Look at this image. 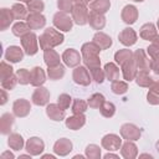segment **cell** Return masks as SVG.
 Masks as SVG:
<instances>
[{"label":"cell","mask_w":159,"mask_h":159,"mask_svg":"<svg viewBox=\"0 0 159 159\" xmlns=\"http://www.w3.org/2000/svg\"><path fill=\"white\" fill-rule=\"evenodd\" d=\"M63 40H65V37H63L62 32H60L55 27H47L43 30V32L39 37L40 48L43 51L48 50V48H53V47L61 45L63 42Z\"/></svg>","instance_id":"6da1fadb"},{"label":"cell","mask_w":159,"mask_h":159,"mask_svg":"<svg viewBox=\"0 0 159 159\" xmlns=\"http://www.w3.org/2000/svg\"><path fill=\"white\" fill-rule=\"evenodd\" d=\"M53 26L58 30V31H70L72 30L73 26V20L72 17H70V15L67 12L63 11H58L53 15Z\"/></svg>","instance_id":"7a4b0ae2"},{"label":"cell","mask_w":159,"mask_h":159,"mask_svg":"<svg viewBox=\"0 0 159 159\" xmlns=\"http://www.w3.org/2000/svg\"><path fill=\"white\" fill-rule=\"evenodd\" d=\"M37 43H39L37 36L31 31L21 37V46H22L25 53L29 55V56H34L39 51V45Z\"/></svg>","instance_id":"3957f363"},{"label":"cell","mask_w":159,"mask_h":159,"mask_svg":"<svg viewBox=\"0 0 159 159\" xmlns=\"http://www.w3.org/2000/svg\"><path fill=\"white\" fill-rule=\"evenodd\" d=\"M88 7L86 5H80V4H75L71 11V17L73 20L75 24L77 25H86L88 22Z\"/></svg>","instance_id":"277c9868"},{"label":"cell","mask_w":159,"mask_h":159,"mask_svg":"<svg viewBox=\"0 0 159 159\" xmlns=\"http://www.w3.org/2000/svg\"><path fill=\"white\" fill-rule=\"evenodd\" d=\"M72 78L75 81V83L80 84V86H88L92 81L91 73L88 71L87 67L84 66H77L75 67L73 72H72Z\"/></svg>","instance_id":"5b68a950"},{"label":"cell","mask_w":159,"mask_h":159,"mask_svg":"<svg viewBox=\"0 0 159 159\" xmlns=\"http://www.w3.org/2000/svg\"><path fill=\"white\" fill-rule=\"evenodd\" d=\"M119 133L125 140H138L140 138V129L133 123H124L120 127Z\"/></svg>","instance_id":"8992f818"},{"label":"cell","mask_w":159,"mask_h":159,"mask_svg":"<svg viewBox=\"0 0 159 159\" xmlns=\"http://www.w3.org/2000/svg\"><path fill=\"white\" fill-rule=\"evenodd\" d=\"M102 147L109 152H116V150H119L120 147H122V137L117 135V134H106L103 138H102V142H101Z\"/></svg>","instance_id":"52a82bcc"},{"label":"cell","mask_w":159,"mask_h":159,"mask_svg":"<svg viewBox=\"0 0 159 159\" xmlns=\"http://www.w3.org/2000/svg\"><path fill=\"white\" fill-rule=\"evenodd\" d=\"M62 61L68 67H77L80 66V62L82 61V55L75 48H67L62 53Z\"/></svg>","instance_id":"ba28073f"},{"label":"cell","mask_w":159,"mask_h":159,"mask_svg":"<svg viewBox=\"0 0 159 159\" xmlns=\"http://www.w3.org/2000/svg\"><path fill=\"white\" fill-rule=\"evenodd\" d=\"M25 148L27 150L29 154H31L32 157L35 155H40L43 149H45V143L41 138L39 137H31L26 143H25Z\"/></svg>","instance_id":"9c48e42d"},{"label":"cell","mask_w":159,"mask_h":159,"mask_svg":"<svg viewBox=\"0 0 159 159\" xmlns=\"http://www.w3.org/2000/svg\"><path fill=\"white\" fill-rule=\"evenodd\" d=\"M30 111H31V104L25 98H19L12 104V113L16 117L24 118L30 113Z\"/></svg>","instance_id":"30bf717a"},{"label":"cell","mask_w":159,"mask_h":159,"mask_svg":"<svg viewBox=\"0 0 159 159\" xmlns=\"http://www.w3.org/2000/svg\"><path fill=\"white\" fill-rule=\"evenodd\" d=\"M31 101L36 106H46L50 101V92L47 88L40 86L36 87V89L34 91L32 96H31Z\"/></svg>","instance_id":"8fae6325"},{"label":"cell","mask_w":159,"mask_h":159,"mask_svg":"<svg viewBox=\"0 0 159 159\" xmlns=\"http://www.w3.org/2000/svg\"><path fill=\"white\" fill-rule=\"evenodd\" d=\"M133 58H134V62H135L138 70H148V71H150V57L148 56V53L143 48L137 50L133 53Z\"/></svg>","instance_id":"7c38bea8"},{"label":"cell","mask_w":159,"mask_h":159,"mask_svg":"<svg viewBox=\"0 0 159 159\" xmlns=\"http://www.w3.org/2000/svg\"><path fill=\"white\" fill-rule=\"evenodd\" d=\"M24 53H25V51H24L22 47L12 45V46H9V47L6 48L4 56H5V60H6L7 62L16 63V62H20V61L24 58Z\"/></svg>","instance_id":"4fadbf2b"},{"label":"cell","mask_w":159,"mask_h":159,"mask_svg":"<svg viewBox=\"0 0 159 159\" xmlns=\"http://www.w3.org/2000/svg\"><path fill=\"white\" fill-rule=\"evenodd\" d=\"M137 39H138V36H137V32L132 29V27H125V29H123L120 32H119V35H118V40H119V42L122 43V45H124V46H133L135 42H137Z\"/></svg>","instance_id":"5bb4252c"},{"label":"cell","mask_w":159,"mask_h":159,"mask_svg":"<svg viewBox=\"0 0 159 159\" xmlns=\"http://www.w3.org/2000/svg\"><path fill=\"white\" fill-rule=\"evenodd\" d=\"M26 22L31 30H39L46 25V17L41 12H30L26 17Z\"/></svg>","instance_id":"9a60e30c"},{"label":"cell","mask_w":159,"mask_h":159,"mask_svg":"<svg viewBox=\"0 0 159 159\" xmlns=\"http://www.w3.org/2000/svg\"><path fill=\"white\" fill-rule=\"evenodd\" d=\"M99 46L96 45L93 41L92 42H86L82 45L81 47V55H82V60H89V58H96L99 57Z\"/></svg>","instance_id":"2e32d148"},{"label":"cell","mask_w":159,"mask_h":159,"mask_svg":"<svg viewBox=\"0 0 159 159\" xmlns=\"http://www.w3.org/2000/svg\"><path fill=\"white\" fill-rule=\"evenodd\" d=\"M122 67V75H123V78L127 81V82H130L133 80H135V76H137V72H138V67L134 62V58L129 60L128 62H125Z\"/></svg>","instance_id":"e0dca14e"},{"label":"cell","mask_w":159,"mask_h":159,"mask_svg":"<svg viewBox=\"0 0 159 159\" xmlns=\"http://www.w3.org/2000/svg\"><path fill=\"white\" fill-rule=\"evenodd\" d=\"M71 150H72V143L67 138H61V139L56 140L53 144V152H55V154H57L60 157L67 155Z\"/></svg>","instance_id":"ac0fdd59"},{"label":"cell","mask_w":159,"mask_h":159,"mask_svg":"<svg viewBox=\"0 0 159 159\" xmlns=\"http://www.w3.org/2000/svg\"><path fill=\"white\" fill-rule=\"evenodd\" d=\"M120 17L125 24L132 25L138 19V9L134 5H125L120 12Z\"/></svg>","instance_id":"d6986e66"},{"label":"cell","mask_w":159,"mask_h":159,"mask_svg":"<svg viewBox=\"0 0 159 159\" xmlns=\"http://www.w3.org/2000/svg\"><path fill=\"white\" fill-rule=\"evenodd\" d=\"M46 116L56 122L65 119V109H62L57 103H50L46 107Z\"/></svg>","instance_id":"ffe728a7"},{"label":"cell","mask_w":159,"mask_h":159,"mask_svg":"<svg viewBox=\"0 0 159 159\" xmlns=\"http://www.w3.org/2000/svg\"><path fill=\"white\" fill-rule=\"evenodd\" d=\"M88 24L93 30H102L106 26L104 14H99V12H96V11H89Z\"/></svg>","instance_id":"44dd1931"},{"label":"cell","mask_w":159,"mask_h":159,"mask_svg":"<svg viewBox=\"0 0 159 159\" xmlns=\"http://www.w3.org/2000/svg\"><path fill=\"white\" fill-rule=\"evenodd\" d=\"M45 81H46V73H45V71L41 67H39V66L34 67L31 70L30 84L34 86V87H40V86H42L45 83Z\"/></svg>","instance_id":"7402d4cb"},{"label":"cell","mask_w":159,"mask_h":159,"mask_svg":"<svg viewBox=\"0 0 159 159\" xmlns=\"http://www.w3.org/2000/svg\"><path fill=\"white\" fill-rule=\"evenodd\" d=\"M84 124H86L84 113H77V114L73 113V116H71L66 119V127L72 130H77L80 128H82Z\"/></svg>","instance_id":"603a6c76"},{"label":"cell","mask_w":159,"mask_h":159,"mask_svg":"<svg viewBox=\"0 0 159 159\" xmlns=\"http://www.w3.org/2000/svg\"><path fill=\"white\" fill-rule=\"evenodd\" d=\"M139 36L143 39V40H147V41H152L155 36H158V30L155 27L154 24L152 22H147L144 24L140 30H139Z\"/></svg>","instance_id":"cb8c5ba5"},{"label":"cell","mask_w":159,"mask_h":159,"mask_svg":"<svg viewBox=\"0 0 159 159\" xmlns=\"http://www.w3.org/2000/svg\"><path fill=\"white\" fill-rule=\"evenodd\" d=\"M120 155L125 159H133L138 155V148L133 140H127L120 147Z\"/></svg>","instance_id":"d4e9b609"},{"label":"cell","mask_w":159,"mask_h":159,"mask_svg":"<svg viewBox=\"0 0 159 159\" xmlns=\"http://www.w3.org/2000/svg\"><path fill=\"white\" fill-rule=\"evenodd\" d=\"M147 53L150 57V70L155 75H159V50L153 45H149V47L147 48Z\"/></svg>","instance_id":"484cf974"},{"label":"cell","mask_w":159,"mask_h":159,"mask_svg":"<svg viewBox=\"0 0 159 159\" xmlns=\"http://www.w3.org/2000/svg\"><path fill=\"white\" fill-rule=\"evenodd\" d=\"M61 58L60 55L53 50V48H48L43 51V62L46 63L47 67H53L61 63Z\"/></svg>","instance_id":"4316f807"},{"label":"cell","mask_w":159,"mask_h":159,"mask_svg":"<svg viewBox=\"0 0 159 159\" xmlns=\"http://www.w3.org/2000/svg\"><path fill=\"white\" fill-rule=\"evenodd\" d=\"M93 42L96 45H98L101 50H107V48H109L112 46V39L107 34H104L102 31H98V32L94 34Z\"/></svg>","instance_id":"83f0119b"},{"label":"cell","mask_w":159,"mask_h":159,"mask_svg":"<svg viewBox=\"0 0 159 159\" xmlns=\"http://www.w3.org/2000/svg\"><path fill=\"white\" fill-rule=\"evenodd\" d=\"M154 78L149 75V71L148 70H138L137 72V76H135V82L138 86L140 87H150V84L153 83Z\"/></svg>","instance_id":"f1b7e54d"},{"label":"cell","mask_w":159,"mask_h":159,"mask_svg":"<svg viewBox=\"0 0 159 159\" xmlns=\"http://www.w3.org/2000/svg\"><path fill=\"white\" fill-rule=\"evenodd\" d=\"M14 15H12V11L11 9H6V7H2L1 11H0V30L1 31H5L10 24L14 20Z\"/></svg>","instance_id":"f546056e"},{"label":"cell","mask_w":159,"mask_h":159,"mask_svg":"<svg viewBox=\"0 0 159 159\" xmlns=\"http://www.w3.org/2000/svg\"><path fill=\"white\" fill-rule=\"evenodd\" d=\"M15 119L14 116L10 113H4L0 118V132L1 134H10V130L12 128Z\"/></svg>","instance_id":"4dcf8cb0"},{"label":"cell","mask_w":159,"mask_h":159,"mask_svg":"<svg viewBox=\"0 0 159 159\" xmlns=\"http://www.w3.org/2000/svg\"><path fill=\"white\" fill-rule=\"evenodd\" d=\"M111 7V1L109 0H93L89 2V10L96 11L99 14H106Z\"/></svg>","instance_id":"1f68e13d"},{"label":"cell","mask_w":159,"mask_h":159,"mask_svg":"<svg viewBox=\"0 0 159 159\" xmlns=\"http://www.w3.org/2000/svg\"><path fill=\"white\" fill-rule=\"evenodd\" d=\"M104 75H106V78L108 81H116V80H119V67L113 63V62H108L106 63L104 66Z\"/></svg>","instance_id":"d6a6232c"},{"label":"cell","mask_w":159,"mask_h":159,"mask_svg":"<svg viewBox=\"0 0 159 159\" xmlns=\"http://www.w3.org/2000/svg\"><path fill=\"white\" fill-rule=\"evenodd\" d=\"M11 11H12V15H14V17L16 19V20H26V17H27V7L25 6V5H22L21 2H16V4H14L12 6H11Z\"/></svg>","instance_id":"836d02e7"},{"label":"cell","mask_w":159,"mask_h":159,"mask_svg":"<svg viewBox=\"0 0 159 159\" xmlns=\"http://www.w3.org/2000/svg\"><path fill=\"white\" fill-rule=\"evenodd\" d=\"M133 58V52L128 48H123V50H119L114 53V60L119 65V66H123L125 62H128L129 60Z\"/></svg>","instance_id":"e575fe53"},{"label":"cell","mask_w":159,"mask_h":159,"mask_svg":"<svg viewBox=\"0 0 159 159\" xmlns=\"http://www.w3.org/2000/svg\"><path fill=\"white\" fill-rule=\"evenodd\" d=\"M47 76L50 77V80L52 81H57L61 80L65 76V66L63 65H57L53 67H48L47 68Z\"/></svg>","instance_id":"d590c367"},{"label":"cell","mask_w":159,"mask_h":159,"mask_svg":"<svg viewBox=\"0 0 159 159\" xmlns=\"http://www.w3.org/2000/svg\"><path fill=\"white\" fill-rule=\"evenodd\" d=\"M7 144H9V147H10L11 149H14V150H20V149H22V147L25 145L22 137H21L20 134H17V133H11V134L9 135Z\"/></svg>","instance_id":"8d00e7d4"},{"label":"cell","mask_w":159,"mask_h":159,"mask_svg":"<svg viewBox=\"0 0 159 159\" xmlns=\"http://www.w3.org/2000/svg\"><path fill=\"white\" fill-rule=\"evenodd\" d=\"M30 30L31 29L29 27V25H27L26 21H17L16 24H14V26L11 29L12 34L15 36H17V37H22L24 35H26L27 32H30Z\"/></svg>","instance_id":"74e56055"},{"label":"cell","mask_w":159,"mask_h":159,"mask_svg":"<svg viewBox=\"0 0 159 159\" xmlns=\"http://www.w3.org/2000/svg\"><path fill=\"white\" fill-rule=\"evenodd\" d=\"M89 73H91V77L92 80L96 82V83H102L106 78V75H104V70L101 68V66H94V67H89L88 68Z\"/></svg>","instance_id":"f35d334b"},{"label":"cell","mask_w":159,"mask_h":159,"mask_svg":"<svg viewBox=\"0 0 159 159\" xmlns=\"http://www.w3.org/2000/svg\"><path fill=\"white\" fill-rule=\"evenodd\" d=\"M104 101H106V99H104V96H103L102 93H93V94L88 98L87 103H88V107H89V108L99 109V107L103 104Z\"/></svg>","instance_id":"ab89813d"},{"label":"cell","mask_w":159,"mask_h":159,"mask_svg":"<svg viewBox=\"0 0 159 159\" xmlns=\"http://www.w3.org/2000/svg\"><path fill=\"white\" fill-rule=\"evenodd\" d=\"M111 89L114 94H124L128 91V83L124 81H119V80L112 81Z\"/></svg>","instance_id":"60d3db41"},{"label":"cell","mask_w":159,"mask_h":159,"mask_svg":"<svg viewBox=\"0 0 159 159\" xmlns=\"http://www.w3.org/2000/svg\"><path fill=\"white\" fill-rule=\"evenodd\" d=\"M99 112H101V114H102L103 117L111 118V117H113L114 113H116V106H114L112 102L104 101L103 104L99 107Z\"/></svg>","instance_id":"b9f144b4"},{"label":"cell","mask_w":159,"mask_h":159,"mask_svg":"<svg viewBox=\"0 0 159 159\" xmlns=\"http://www.w3.org/2000/svg\"><path fill=\"white\" fill-rule=\"evenodd\" d=\"M87 107H88V103L86 101L76 98V99L72 101V109L71 111L75 114H77V113H84L87 111Z\"/></svg>","instance_id":"7bdbcfd3"},{"label":"cell","mask_w":159,"mask_h":159,"mask_svg":"<svg viewBox=\"0 0 159 159\" xmlns=\"http://www.w3.org/2000/svg\"><path fill=\"white\" fill-rule=\"evenodd\" d=\"M26 7L29 12H42V10L45 9V4L42 0H30L26 4Z\"/></svg>","instance_id":"ee69618b"},{"label":"cell","mask_w":159,"mask_h":159,"mask_svg":"<svg viewBox=\"0 0 159 159\" xmlns=\"http://www.w3.org/2000/svg\"><path fill=\"white\" fill-rule=\"evenodd\" d=\"M86 157L89 159H98L101 157V148L96 144H89L86 147Z\"/></svg>","instance_id":"f6af8a7d"},{"label":"cell","mask_w":159,"mask_h":159,"mask_svg":"<svg viewBox=\"0 0 159 159\" xmlns=\"http://www.w3.org/2000/svg\"><path fill=\"white\" fill-rule=\"evenodd\" d=\"M17 80L20 84H29L30 83V76H31V71L26 70V68H20L16 72Z\"/></svg>","instance_id":"bcb514c9"},{"label":"cell","mask_w":159,"mask_h":159,"mask_svg":"<svg viewBox=\"0 0 159 159\" xmlns=\"http://www.w3.org/2000/svg\"><path fill=\"white\" fill-rule=\"evenodd\" d=\"M17 83H19L17 76H16V75H11L10 77H7V78H5V80L1 81V87L5 88V89L11 91V89L15 88V86H16Z\"/></svg>","instance_id":"7dc6e473"},{"label":"cell","mask_w":159,"mask_h":159,"mask_svg":"<svg viewBox=\"0 0 159 159\" xmlns=\"http://www.w3.org/2000/svg\"><path fill=\"white\" fill-rule=\"evenodd\" d=\"M11 75H14V71H12V67L10 63H6L5 61L1 62L0 65V77H1V81L10 77Z\"/></svg>","instance_id":"c3c4849f"},{"label":"cell","mask_w":159,"mask_h":159,"mask_svg":"<svg viewBox=\"0 0 159 159\" xmlns=\"http://www.w3.org/2000/svg\"><path fill=\"white\" fill-rule=\"evenodd\" d=\"M75 2L73 0H57V7L60 11H63V12H71L72 11V7H73Z\"/></svg>","instance_id":"681fc988"},{"label":"cell","mask_w":159,"mask_h":159,"mask_svg":"<svg viewBox=\"0 0 159 159\" xmlns=\"http://www.w3.org/2000/svg\"><path fill=\"white\" fill-rule=\"evenodd\" d=\"M71 103H72V98H71L67 93H62V94H60L58 98H57V104H58L62 109H65V111L71 106Z\"/></svg>","instance_id":"f907efd6"},{"label":"cell","mask_w":159,"mask_h":159,"mask_svg":"<svg viewBox=\"0 0 159 159\" xmlns=\"http://www.w3.org/2000/svg\"><path fill=\"white\" fill-rule=\"evenodd\" d=\"M147 101L148 103L150 104H159V92L157 91H153V89H149L148 94H147Z\"/></svg>","instance_id":"816d5d0a"},{"label":"cell","mask_w":159,"mask_h":159,"mask_svg":"<svg viewBox=\"0 0 159 159\" xmlns=\"http://www.w3.org/2000/svg\"><path fill=\"white\" fill-rule=\"evenodd\" d=\"M6 101H7V94H6V92H5V88H2L1 89V104H5L6 103Z\"/></svg>","instance_id":"f5cc1de1"},{"label":"cell","mask_w":159,"mask_h":159,"mask_svg":"<svg viewBox=\"0 0 159 159\" xmlns=\"http://www.w3.org/2000/svg\"><path fill=\"white\" fill-rule=\"evenodd\" d=\"M92 1H93V0H73V2H75V4H80V5H86V6H87V5L89 4V2H92Z\"/></svg>","instance_id":"db71d44e"},{"label":"cell","mask_w":159,"mask_h":159,"mask_svg":"<svg viewBox=\"0 0 159 159\" xmlns=\"http://www.w3.org/2000/svg\"><path fill=\"white\" fill-rule=\"evenodd\" d=\"M150 45H153L154 47H157L158 50H159V35L158 36H155L153 40H152V43Z\"/></svg>","instance_id":"11a10c76"},{"label":"cell","mask_w":159,"mask_h":159,"mask_svg":"<svg viewBox=\"0 0 159 159\" xmlns=\"http://www.w3.org/2000/svg\"><path fill=\"white\" fill-rule=\"evenodd\" d=\"M1 158H14V154L10 153V152H5L1 154Z\"/></svg>","instance_id":"9f6ffc18"},{"label":"cell","mask_w":159,"mask_h":159,"mask_svg":"<svg viewBox=\"0 0 159 159\" xmlns=\"http://www.w3.org/2000/svg\"><path fill=\"white\" fill-rule=\"evenodd\" d=\"M108 158H118V155L117 154H112V153H107L104 155V159H108Z\"/></svg>","instance_id":"6f0895ef"},{"label":"cell","mask_w":159,"mask_h":159,"mask_svg":"<svg viewBox=\"0 0 159 159\" xmlns=\"http://www.w3.org/2000/svg\"><path fill=\"white\" fill-rule=\"evenodd\" d=\"M42 158H50V159H55V155H51V154H46V155H42Z\"/></svg>","instance_id":"680465c9"},{"label":"cell","mask_w":159,"mask_h":159,"mask_svg":"<svg viewBox=\"0 0 159 159\" xmlns=\"http://www.w3.org/2000/svg\"><path fill=\"white\" fill-rule=\"evenodd\" d=\"M155 148H157V150H158V153H159V140L157 142V144H155Z\"/></svg>","instance_id":"91938a15"},{"label":"cell","mask_w":159,"mask_h":159,"mask_svg":"<svg viewBox=\"0 0 159 159\" xmlns=\"http://www.w3.org/2000/svg\"><path fill=\"white\" fill-rule=\"evenodd\" d=\"M17 1H19V2H26V4H27L30 0H17Z\"/></svg>","instance_id":"94428289"},{"label":"cell","mask_w":159,"mask_h":159,"mask_svg":"<svg viewBox=\"0 0 159 159\" xmlns=\"http://www.w3.org/2000/svg\"><path fill=\"white\" fill-rule=\"evenodd\" d=\"M133 1H135V2H143L144 0H133Z\"/></svg>","instance_id":"6125c7cd"},{"label":"cell","mask_w":159,"mask_h":159,"mask_svg":"<svg viewBox=\"0 0 159 159\" xmlns=\"http://www.w3.org/2000/svg\"><path fill=\"white\" fill-rule=\"evenodd\" d=\"M157 25H158V30H159V19H158V21H157Z\"/></svg>","instance_id":"be15d7a7"}]
</instances>
